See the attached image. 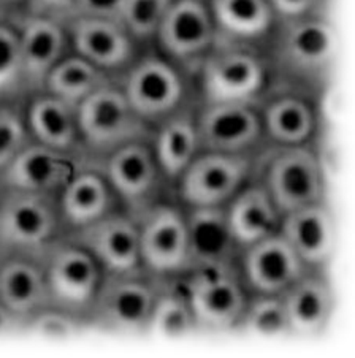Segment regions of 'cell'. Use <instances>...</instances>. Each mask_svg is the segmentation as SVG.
Listing matches in <instances>:
<instances>
[{
  "label": "cell",
  "mask_w": 355,
  "mask_h": 358,
  "mask_svg": "<svg viewBox=\"0 0 355 358\" xmlns=\"http://www.w3.org/2000/svg\"><path fill=\"white\" fill-rule=\"evenodd\" d=\"M267 55L272 73L281 83L312 91L327 83L340 56V35L335 24L316 13L276 21Z\"/></svg>",
  "instance_id": "1"
},
{
  "label": "cell",
  "mask_w": 355,
  "mask_h": 358,
  "mask_svg": "<svg viewBox=\"0 0 355 358\" xmlns=\"http://www.w3.org/2000/svg\"><path fill=\"white\" fill-rule=\"evenodd\" d=\"M200 101L258 103L272 80V69L257 45L216 40L194 73Z\"/></svg>",
  "instance_id": "2"
},
{
  "label": "cell",
  "mask_w": 355,
  "mask_h": 358,
  "mask_svg": "<svg viewBox=\"0 0 355 358\" xmlns=\"http://www.w3.org/2000/svg\"><path fill=\"white\" fill-rule=\"evenodd\" d=\"M162 285L164 280L143 268L127 273H105L88 314L89 328L121 338L148 335Z\"/></svg>",
  "instance_id": "3"
},
{
  "label": "cell",
  "mask_w": 355,
  "mask_h": 358,
  "mask_svg": "<svg viewBox=\"0 0 355 358\" xmlns=\"http://www.w3.org/2000/svg\"><path fill=\"white\" fill-rule=\"evenodd\" d=\"M252 178L267 189L281 216L325 199L322 160L312 143L268 145L254 156Z\"/></svg>",
  "instance_id": "4"
},
{
  "label": "cell",
  "mask_w": 355,
  "mask_h": 358,
  "mask_svg": "<svg viewBox=\"0 0 355 358\" xmlns=\"http://www.w3.org/2000/svg\"><path fill=\"white\" fill-rule=\"evenodd\" d=\"M76 119L83 156L92 162L125 143L153 134L151 125L132 108L116 78L76 105Z\"/></svg>",
  "instance_id": "5"
},
{
  "label": "cell",
  "mask_w": 355,
  "mask_h": 358,
  "mask_svg": "<svg viewBox=\"0 0 355 358\" xmlns=\"http://www.w3.org/2000/svg\"><path fill=\"white\" fill-rule=\"evenodd\" d=\"M48 296L57 306L88 320L105 271L94 255L69 235L59 236L41 255Z\"/></svg>",
  "instance_id": "6"
},
{
  "label": "cell",
  "mask_w": 355,
  "mask_h": 358,
  "mask_svg": "<svg viewBox=\"0 0 355 358\" xmlns=\"http://www.w3.org/2000/svg\"><path fill=\"white\" fill-rule=\"evenodd\" d=\"M64 235L54 195L0 187V243L2 252L41 257Z\"/></svg>",
  "instance_id": "7"
},
{
  "label": "cell",
  "mask_w": 355,
  "mask_h": 358,
  "mask_svg": "<svg viewBox=\"0 0 355 358\" xmlns=\"http://www.w3.org/2000/svg\"><path fill=\"white\" fill-rule=\"evenodd\" d=\"M190 304L198 330L227 333L242 324L249 292L237 266L194 268L178 278Z\"/></svg>",
  "instance_id": "8"
},
{
  "label": "cell",
  "mask_w": 355,
  "mask_h": 358,
  "mask_svg": "<svg viewBox=\"0 0 355 358\" xmlns=\"http://www.w3.org/2000/svg\"><path fill=\"white\" fill-rule=\"evenodd\" d=\"M116 80L132 108L151 127L188 103L183 70L160 52L137 56Z\"/></svg>",
  "instance_id": "9"
},
{
  "label": "cell",
  "mask_w": 355,
  "mask_h": 358,
  "mask_svg": "<svg viewBox=\"0 0 355 358\" xmlns=\"http://www.w3.org/2000/svg\"><path fill=\"white\" fill-rule=\"evenodd\" d=\"M137 219L143 270L160 280L184 276L190 268L184 208L159 200Z\"/></svg>",
  "instance_id": "10"
},
{
  "label": "cell",
  "mask_w": 355,
  "mask_h": 358,
  "mask_svg": "<svg viewBox=\"0 0 355 358\" xmlns=\"http://www.w3.org/2000/svg\"><path fill=\"white\" fill-rule=\"evenodd\" d=\"M254 154L200 151L174 182L183 206H225L252 178Z\"/></svg>",
  "instance_id": "11"
},
{
  "label": "cell",
  "mask_w": 355,
  "mask_h": 358,
  "mask_svg": "<svg viewBox=\"0 0 355 358\" xmlns=\"http://www.w3.org/2000/svg\"><path fill=\"white\" fill-rule=\"evenodd\" d=\"M95 164H99L123 210L138 217L159 201L165 179L154 156L151 135L113 149Z\"/></svg>",
  "instance_id": "12"
},
{
  "label": "cell",
  "mask_w": 355,
  "mask_h": 358,
  "mask_svg": "<svg viewBox=\"0 0 355 358\" xmlns=\"http://www.w3.org/2000/svg\"><path fill=\"white\" fill-rule=\"evenodd\" d=\"M216 40L208 0H173L154 37L160 55L190 73H195Z\"/></svg>",
  "instance_id": "13"
},
{
  "label": "cell",
  "mask_w": 355,
  "mask_h": 358,
  "mask_svg": "<svg viewBox=\"0 0 355 358\" xmlns=\"http://www.w3.org/2000/svg\"><path fill=\"white\" fill-rule=\"evenodd\" d=\"M195 124L200 151L254 154L265 141L257 103L200 101Z\"/></svg>",
  "instance_id": "14"
},
{
  "label": "cell",
  "mask_w": 355,
  "mask_h": 358,
  "mask_svg": "<svg viewBox=\"0 0 355 358\" xmlns=\"http://www.w3.org/2000/svg\"><path fill=\"white\" fill-rule=\"evenodd\" d=\"M263 136L270 145H303L312 143L319 127V113L314 99L306 89L279 83H270L258 100Z\"/></svg>",
  "instance_id": "15"
},
{
  "label": "cell",
  "mask_w": 355,
  "mask_h": 358,
  "mask_svg": "<svg viewBox=\"0 0 355 358\" xmlns=\"http://www.w3.org/2000/svg\"><path fill=\"white\" fill-rule=\"evenodd\" d=\"M70 51L118 78L138 56L137 41L118 20L74 16L65 21Z\"/></svg>",
  "instance_id": "16"
},
{
  "label": "cell",
  "mask_w": 355,
  "mask_h": 358,
  "mask_svg": "<svg viewBox=\"0 0 355 358\" xmlns=\"http://www.w3.org/2000/svg\"><path fill=\"white\" fill-rule=\"evenodd\" d=\"M65 235L86 248L105 273H127L141 268L140 224L137 216L123 208Z\"/></svg>",
  "instance_id": "17"
},
{
  "label": "cell",
  "mask_w": 355,
  "mask_h": 358,
  "mask_svg": "<svg viewBox=\"0 0 355 358\" xmlns=\"http://www.w3.org/2000/svg\"><path fill=\"white\" fill-rule=\"evenodd\" d=\"M238 274L249 294L281 295L308 270L279 231L239 252Z\"/></svg>",
  "instance_id": "18"
},
{
  "label": "cell",
  "mask_w": 355,
  "mask_h": 358,
  "mask_svg": "<svg viewBox=\"0 0 355 358\" xmlns=\"http://www.w3.org/2000/svg\"><path fill=\"white\" fill-rule=\"evenodd\" d=\"M27 94L43 89L46 75L70 52L67 26L56 17L22 11L15 16Z\"/></svg>",
  "instance_id": "19"
},
{
  "label": "cell",
  "mask_w": 355,
  "mask_h": 358,
  "mask_svg": "<svg viewBox=\"0 0 355 358\" xmlns=\"http://www.w3.org/2000/svg\"><path fill=\"white\" fill-rule=\"evenodd\" d=\"M84 160L31 140L0 173V187L57 196Z\"/></svg>",
  "instance_id": "20"
},
{
  "label": "cell",
  "mask_w": 355,
  "mask_h": 358,
  "mask_svg": "<svg viewBox=\"0 0 355 358\" xmlns=\"http://www.w3.org/2000/svg\"><path fill=\"white\" fill-rule=\"evenodd\" d=\"M278 231L308 270H327L338 244V229L325 200L282 214Z\"/></svg>",
  "instance_id": "21"
},
{
  "label": "cell",
  "mask_w": 355,
  "mask_h": 358,
  "mask_svg": "<svg viewBox=\"0 0 355 358\" xmlns=\"http://www.w3.org/2000/svg\"><path fill=\"white\" fill-rule=\"evenodd\" d=\"M64 234H71L106 216L119 201L99 164L84 160L56 196Z\"/></svg>",
  "instance_id": "22"
},
{
  "label": "cell",
  "mask_w": 355,
  "mask_h": 358,
  "mask_svg": "<svg viewBox=\"0 0 355 358\" xmlns=\"http://www.w3.org/2000/svg\"><path fill=\"white\" fill-rule=\"evenodd\" d=\"M291 335L317 338L330 327L336 294L325 270H306L281 294Z\"/></svg>",
  "instance_id": "23"
},
{
  "label": "cell",
  "mask_w": 355,
  "mask_h": 358,
  "mask_svg": "<svg viewBox=\"0 0 355 358\" xmlns=\"http://www.w3.org/2000/svg\"><path fill=\"white\" fill-rule=\"evenodd\" d=\"M0 303L22 324L50 304L41 257L0 254Z\"/></svg>",
  "instance_id": "24"
},
{
  "label": "cell",
  "mask_w": 355,
  "mask_h": 358,
  "mask_svg": "<svg viewBox=\"0 0 355 358\" xmlns=\"http://www.w3.org/2000/svg\"><path fill=\"white\" fill-rule=\"evenodd\" d=\"M29 97L31 99L24 106V119L31 140L57 151L84 157L76 106L46 91L34 92Z\"/></svg>",
  "instance_id": "25"
},
{
  "label": "cell",
  "mask_w": 355,
  "mask_h": 358,
  "mask_svg": "<svg viewBox=\"0 0 355 358\" xmlns=\"http://www.w3.org/2000/svg\"><path fill=\"white\" fill-rule=\"evenodd\" d=\"M183 208L189 236V271L203 266H237L233 259L239 250L228 230L225 206Z\"/></svg>",
  "instance_id": "26"
},
{
  "label": "cell",
  "mask_w": 355,
  "mask_h": 358,
  "mask_svg": "<svg viewBox=\"0 0 355 358\" xmlns=\"http://www.w3.org/2000/svg\"><path fill=\"white\" fill-rule=\"evenodd\" d=\"M227 225L239 252L278 231L281 213L256 178H251L225 205Z\"/></svg>",
  "instance_id": "27"
},
{
  "label": "cell",
  "mask_w": 355,
  "mask_h": 358,
  "mask_svg": "<svg viewBox=\"0 0 355 358\" xmlns=\"http://www.w3.org/2000/svg\"><path fill=\"white\" fill-rule=\"evenodd\" d=\"M151 143L165 182L174 186L178 178L200 152L195 108L186 103L153 127Z\"/></svg>",
  "instance_id": "28"
},
{
  "label": "cell",
  "mask_w": 355,
  "mask_h": 358,
  "mask_svg": "<svg viewBox=\"0 0 355 358\" xmlns=\"http://www.w3.org/2000/svg\"><path fill=\"white\" fill-rule=\"evenodd\" d=\"M208 7L222 40L258 45L276 24L268 0H208Z\"/></svg>",
  "instance_id": "29"
},
{
  "label": "cell",
  "mask_w": 355,
  "mask_h": 358,
  "mask_svg": "<svg viewBox=\"0 0 355 358\" xmlns=\"http://www.w3.org/2000/svg\"><path fill=\"white\" fill-rule=\"evenodd\" d=\"M111 80L114 78L106 71L100 70L88 59L70 51L46 75L41 91L50 92L76 106L88 95H91Z\"/></svg>",
  "instance_id": "30"
},
{
  "label": "cell",
  "mask_w": 355,
  "mask_h": 358,
  "mask_svg": "<svg viewBox=\"0 0 355 358\" xmlns=\"http://www.w3.org/2000/svg\"><path fill=\"white\" fill-rule=\"evenodd\" d=\"M198 331L190 304L186 298L178 279L164 280L155 300L148 335L159 336L167 341H183Z\"/></svg>",
  "instance_id": "31"
},
{
  "label": "cell",
  "mask_w": 355,
  "mask_h": 358,
  "mask_svg": "<svg viewBox=\"0 0 355 358\" xmlns=\"http://www.w3.org/2000/svg\"><path fill=\"white\" fill-rule=\"evenodd\" d=\"M238 330L257 339H281L291 335L281 295L249 294Z\"/></svg>",
  "instance_id": "32"
},
{
  "label": "cell",
  "mask_w": 355,
  "mask_h": 358,
  "mask_svg": "<svg viewBox=\"0 0 355 358\" xmlns=\"http://www.w3.org/2000/svg\"><path fill=\"white\" fill-rule=\"evenodd\" d=\"M20 35L13 20L0 21V103L26 97Z\"/></svg>",
  "instance_id": "33"
},
{
  "label": "cell",
  "mask_w": 355,
  "mask_h": 358,
  "mask_svg": "<svg viewBox=\"0 0 355 358\" xmlns=\"http://www.w3.org/2000/svg\"><path fill=\"white\" fill-rule=\"evenodd\" d=\"M89 328L88 320L57 306L41 308L24 324V331L46 341H70Z\"/></svg>",
  "instance_id": "34"
},
{
  "label": "cell",
  "mask_w": 355,
  "mask_h": 358,
  "mask_svg": "<svg viewBox=\"0 0 355 358\" xmlns=\"http://www.w3.org/2000/svg\"><path fill=\"white\" fill-rule=\"evenodd\" d=\"M173 0H125L119 22L138 45L153 41Z\"/></svg>",
  "instance_id": "35"
},
{
  "label": "cell",
  "mask_w": 355,
  "mask_h": 358,
  "mask_svg": "<svg viewBox=\"0 0 355 358\" xmlns=\"http://www.w3.org/2000/svg\"><path fill=\"white\" fill-rule=\"evenodd\" d=\"M29 141L24 106H18L16 101L0 103V173Z\"/></svg>",
  "instance_id": "36"
},
{
  "label": "cell",
  "mask_w": 355,
  "mask_h": 358,
  "mask_svg": "<svg viewBox=\"0 0 355 358\" xmlns=\"http://www.w3.org/2000/svg\"><path fill=\"white\" fill-rule=\"evenodd\" d=\"M276 21H287L316 13L322 0H268Z\"/></svg>",
  "instance_id": "37"
},
{
  "label": "cell",
  "mask_w": 355,
  "mask_h": 358,
  "mask_svg": "<svg viewBox=\"0 0 355 358\" xmlns=\"http://www.w3.org/2000/svg\"><path fill=\"white\" fill-rule=\"evenodd\" d=\"M125 0H76L74 16H94L118 20ZM71 16V17H74Z\"/></svg>",
  "instance_id": "38"
},
{
  "label": "cell",
  "mask_w": 355,
  "mask_h": 358,
  "mask_svg": "<svg viewBox=\"0 0 355 358\" xmlns=\"http://www.w3.org/2000/svg\"><path fill=\"white\" fill-rule=\"evenodd\" d=\"M76 0H29L26 11L56 17L59 21H69L75 15Z\"/></svg>",
  "instance_id": "39"
},
{
  "label": "cell",
  "mask_w": 355,
  "mask_h": 358,
  "mask_svg": "<svg viewBox=\"0 0 355 358\" xmlns=\"http://www.w3.org/2000/svg\"><path fill=\"white\" fill-rule=\"evenodd\" d=\"M18 331H24V324L0 303V336L13 335Z\"/></svg>",
  "instance_id": "40"
},
{
  "label": "cell",
  "mask_w": 355,
  "mask_h": 358,
  "mask_svg": "<svg viewBox=\"0 0 355 358\" xmlns=\"http://www.w3.org/2000/svg\"><path fill=\"white\" fill-rule=\"evenodd\" d=\"M29 0H0V8L8 10V11H16L22 10L26 11Z\"/></svg>",
  "instance_id": "41"
},
{
  "label": "cell",
  "mask_w": 355,
  "mask_h": 358,
  "mask_svg": "<svg viewBox=\"0 0 355 358\" xmlns=\"http://www.w3.org/2000/svg\"><path fill=\"white\" fill-rule=\"evenodd\" d=\"M0 254H2V243H0Z\"/></svg>",
  "instance_id": "42"
},
{
  "label": "cell",
  "mask_w": 355,
  "mask_h": 358,
  "mask_svg": "<svg viewBox=\"0 0 355 358\" xmlns=\"http://www.w3.org/2000/svg\"><path fill=\"white\" fill-rule=\"evenodd\" d=\"M322 2H325V0H322Z\"/></svg>",
  "instance_id": "43"
}]
</instances>
